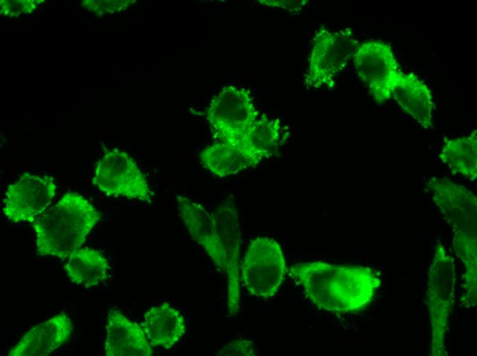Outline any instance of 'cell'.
Segmentation results:
<instances>
[{
    "instance_id": "6da1fadb",
    "label": "cell",
    "mask_w": 477,
    "mask_h": 356,
    "mask_svg": "<svg viewBox=\"0 0 477 356\" xmlns=\"http://www.w3.org/2000/svg\"><path fill=\"white\" fill-rule=\"evenodd\" d=\"M291 272L314 305L332 312L365 309L382 284L378 271L363 266L299 262L291 267Z\"/></svg>"
},
{
    "instance_id": "7a4b0ae2",
    "label": "cell",
    "mask_w": 477,
    "mask_h": 356,
    "mask_svg": "<svg viewBox=\"0 0 477 356\" xmlns=\"http://www.w3.org/2000/svg\"><path fill=\"white\" fill-rule=\"evenodd\" d=\"M100 219L94 205L77 192H68L32 224L38 256L65 259L82 247Z\"/></svg>"
},
{
    "instance_id": "3957f363",
    "label": "cell",
    "mask_w": 477,
    "mask_h": 356,
    "mask_svg": "<svg viewBox=\"0 0 477 356\" xmlns=\"http://www.w3.org/2000/svg\"><path fill=\"white\" fill-rule=\"evenodd\" d=\"M427 186L432 199L453 232L452 244L460 260L477 255V201L465 186L449 179L430 178Z\"/></svg>"
},
{
    "instance_id": "277c9868",
    "label": "cell",
    "mask_w": 477,
    "mask_h": 356,
    "mask_svg": "<svg viewBox=\"0 0 477 356\" xmlns=\"http://www.w3.org/2000/svg\"><path fill=\"white\" fill-rule=\"evenodd\" d=\"M454 259L437 240L428 272L426 303L430 323L431 356H446V335L455 300Z\"/></svg>"
},
{
    "instance_id": "5b68a950",
    "label": "cell",
    "mask_w": 477,
    "mask_h": 356,
    "mask_svg": "<svg viewBox=\"0 0 477 356\" xmlns=\"http://www.w3.org/2000/svg\"><path fill=\"white\" fill-rule=\"evenodd\" d=\"M359 44L350 29L331 31L321 26L313 39L306 84L314 88H332Z\"/></svg>"
},
{
    "instance_id": "8992f818",
    "label": "cell",
    "mask_w": 477,
    "mask_h": 356,
    "mask_svg": "<svg viewBox=\"0 0 477 356\" xmlns=\"http://www.w3.org/2000/svg\"><path fill=\"white\" fill-rule=\"evenodd\" d=\"M260 117L251 92L225 85L212 97L206 120L218 141L237 147L249 127Z\"/></svg>"
},
{
    "instance_id": "52a82bcc",
    "label": "cell",
    "mask_w": 477,
    "mask_h": 356,
    "mask_svg": "<svg viewBox=\"0 0 477 356\" xmlns=\"http://www.w3.org/2000/svg\"><path fill=\"white\" fill-rule=\"evenodd\" d=\"M93 184L107 196L150 203L154 192L134 159L119 149H108L97 161Z\"/></svg>"
},
{
    "instance_id": "ba28073f",
    "label": "cell",
    "mask_w": 477,
    "mask_h": 356,
    "mask_svg": "<svg viewBox=\"0 0 477 356\" xmlns=\"http://www.w3.org/2000/svg\"><path fill=\"white\" fill-rule=\"evenodd\" d=\"M240 269L241 281L249 293L263 299L278 292L287 271L279 243L267 236L250 241Z\"/></svg>"
},
{
    "instance_id": "9c48e42d",
    "label": "cell",
    "mask_w": 477,
    "mask_h": 356,
    "mask_svg": "<svg viewBox=\"0 0 477 356\" xmlns=\"http://www.w3.org/2000/svg\"><path fill=\"white\" fill-rule=\"evenodd\" d=\"M353 60L358 76L374 101L382 104L389 100L402 72L391 46L378 40L360 43Z\"/></svg>"
},
{
    "instance_id": "30bf717a",
    "label": "cell",
    "mask_w": 477,
    "mask_h": 356,
    "mask_svg": "<svg viewBox=\"0 0 477 356\" xmlns=\"http://www.w3.org/2000/svg\"><path fill=\"white\" fill-rule=\"evenodd\" d=\"M56 194V185L51 177L24 173L5 190L3 215L14 223L33 222L45 212Z\"/></svg>"
},
{
    "instance_id": "8fae6325",
    "label": "cell",
    "mask_w": 477,
    "mask_h": 356,
    "mask_svg": "<svg viewBox=\"0 0 477 356\" xmlns=\"http://www.w3.org/2000/svg\"><path fill=\"white\" fill-rule=\"evenodd\" d=\"M213 214L223 253L224 272L227 278V309L230 317H236L240 310L241 229L239 214L235 203L227 199L220 203Z\"/></svg>"
},
{
    "instance_id": "7c38bea8",
    "label": "cell",
    "mask_w": 477,
    "mask_h": 356,
    "mask_svg": "<svg viewBox=\"0 0 477 356\" xmlns=\"http://www.w3.org/2000/svg\"><path fill=\"white\" fill-rule=\"evenodd\" d=\"M179 215L192 238L207 253L216 268L224 272L223 253L213 212L184 195L176 196Z\"/></svg>"
},
{
    "instance_id": "4fadbf2b",
    "label": "cell",
    "mask_w": 477,
    "mask_h": 356,
    "mask_svg": "<svg viewBox=\"0 0 477 356\" xmlns=\"http://www.w3.org/2000/svg\"><path fill=\"white\" fill-rule=\"evenodd\" d=\"M73 330L70 318L62 312L32 327L12 348L8 355H47L64 344Z\"/></svg>"
},
{
    "instance_id": "5bb4252c",
    "label": "cell",
    "mask_w": 477,
    "mask_h": 356,
    "mask_svg": "<svg viewBox=\"0 0 477 356\" xmlns=\"http://www.w3.org/2000/svg\"><path fill=\"white\" fill-rule=\"evenodd\" d=\"M106 331V356H151L154 353L141 326L118 309L108 311Z\"/></svg>"
},
{
    "instance_id": "9a60e30c",
    "label": "cell",
    "mask_w": 477,
    "mask_h": 356,
    "mask_svg": "<svg viewBox=\"0 0 477 356\" xmlns=\"http://www.w3.org/2000/svg\"><path fill=\"white\" fill-rule=\"evenodd\" d=\"M140 326L152 347L172 348L186 331L185 319L169 303L151 307L144 314Z\"/></svg>"
},
{
    "instance_id": "2e32d148",
    "label": "cell",
    "mask_w": 477,
    "mask_h": 356,
    "mask_svg": "<svg viewBox=\"0 0 477 356\" xmlns=\"http://www.w3.org/2000/svg\"><path fill=\"white\" fill-rule=\"evenodd\" d=\"M391 97L424 128L432 127L431 91L414 73H401L392 88Z\"/></svg>"
},
{
    "instance_id": "e0dca14e",
    "label": "cell",
    "mask_w": 477,
    "mask_h": 356,
    "mask_svg": "<svg viewBox=\"0 0 477 356\" xmlns=\"http://www.w3.org/2000/svg\"><path fill=\"white\" fill-rule=\"evenodd\" d=\"M282 135V125L279 119L260 116L249 127L237 147L255 167L273 154Z\"/></svg>"
},
{
    "instance_id": "ac0fdd59",
    "label": "cell",
    "mask_w": 477,
    "mask_h": 356,
    "mask_svg": "<svg viewBox=\"0 0 477 356\" xmlns=\"http://www.w3.org/2000/svg\"><path fill=\"white\" fill-rule=\"evenodd\" d=\"M66 259L64 269L68 278L75 284L95 287L108 278L110 263L99 251L81 247L71 252Z\"/></svg>"
},
{
    "instance_id": "d6986e66",
    "label": "cell",
    "mask_w": 477,
    "mask_h": 356,
    "mask_svg": "<svg viewBox=\"0 0 477 356\" xmlns=\"http://www.w3.org/2000/svg\"><path fill=\"white\" fill-rule=\"evenodd\" d=\"M439 156L453 173L474 180L477 177V131L445 140Z\"/></svg>"
},
{
    "instance_id": "ffe728a7",
    "label": "cell",
    "mask_w": 477,
    "mask_h": 356,
    "mask_svg": "<svg viewBox=\"0 0 477 356\" xmlns=\"http://www.w3.org/2000/svg\"><path fill=\"white\" fill-rule=\"evenodd\" d=\"M199 159L204 168L219 177L236 175L253 167L237 147L221 141L206 147L199 152Z\"/></svg>"
},
{
    "instance_id": "44dd1931",
    "label": "cell",
    "mask_w": 477,
    "mask_h": 356,
    "mask_svg": "<svg viewBox=\"0 0 477 356\" xmlns=\"http://www.w3.org/2000/svg\"><path fill=\"white\" fill-rule=\"evenodd\" d=\"M132 0L112 1H83L82 5L97 16L112 14L125 11L135 3Z\"/></svg>"
},
{
    "instance_id": "7402d4cb",
    "label": "cell",
    "mask_w": 477,
    "mask_h": 356,
    "mask_svg": "<svg viewBox=\"0 0 477 356\" xmlns=\"http://www.w3.org/2000/svg\"><path fill=\"white\" fill-rule=\"evenodd\" d=\"M257 355L252 340L238 339L230 341L223 346L217 353L218 356H254Z\"/></svg>"
},
{
    "instance_id": "603a6c76",
    "label": "cell",
    "mask_w": 477,
    "mask_h": 356,
    "mask_svg": "<svg viewBox=\"0 0 477 356\" xmlns=\"http://www.w3.org/2000/svg\"><path fill=\"white\" fill-rule=\"evenodd\" d=\"M33 1H1V12L10 17L18 16L21 14L31 13L36 8Z\"/></svg>"
},
{
    "instance_id": "cb8c5ba5",
    "label": "cell",
    "mask_w": 477,
    "mask_h": 356,
    "mask_svg": "<svg viewBox=\"0 0 477 356\" xmlns=\"http://www.w3.org/2000/svg\"><path fill=\"white\" fill-rule=\"evenodd\" d=\"M259 3L270 8H281L289 10L291 12H298L308 3L307 0L299 1H274V0H262L258 1Z\"/></svg>"
}]
</instances>
